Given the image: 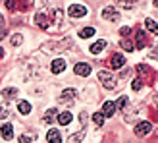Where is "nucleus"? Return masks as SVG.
<instances>
[{"mask_svg": "<svg viewBox=\"0 0 158 143\" xmlns=\"http://www.w3.org/2000/svg\"><path fill=\"white\" fill-rule=\"evenodd\" d=\"M98 79H100V83L104 85L106 89H114V87H116L114 76L110 74V72H106V70H100V72H98Z\"/></svg>", "mask_w": 158, "mask_h": 143, "instance_id": "f257e3e1", "label": "nucleus"}, {"mask_svg": "<svg viewBox=\"0 0 158 143\" xmlns=\"http://www.w3.org/2000/svg\"><path fill=\"white\" fill-rule=\"evenodd\" d=\"M68 14L72 15L73 20H77V18H83V15H87V8H85L83 4H72V6H69V10H68Z\"/></svg>", "mask_w": 158, "mask_h": 143, "instance_id": "f03ea898", "label": "nucleus"}, {"mask_svg": "<svg viewBox=\"0 0 158 143\" xmlns=\"http://www.w3.org/2000/svg\"><path fill=\"white\" fill-rule=\"evenodd\" d=\"M102 18L110 20V21H116V20H120V12H118L114 6H106L104 10H102Z\"/></svg>", "mask_w": 158, "mask_h": 143, "instance_id": "7ed1b4c3", "label": "nucleus"}, {"mask_svg": "<svg viewBox=\"0 0 158 143\" xmlns=\"http://www.w3.org/2000/svg\"><path fill=\"white\" fill-rule=\"evenodd\" d=\"M152 132V124L151 122H139L135 126V133L137 136H147V133Z\"/></svg>", "mask_w": 158, "mask_h": 143, "instance_id": "20e7f679", "label": "nucleus"}, {"mask_svg": "<svg viewBox=\"0 0 158 143\" xmlns=\"http://www.w3.org/2000/svg\"><path fill=\"white\" fill-rule=\"evenodd\" d=\"M35 23L39 27H43V29H46L50 25V21H48V18H46V14L44 12H37V15H35Z\"/></svg>", "mask_w": 158, "mask_h": 143, "instance_id": "39448f33", "label": "nucleus"}, {"mask_svg": "<svg viewBox=\"0 0 158 143\" xmlns=\"http://www.w3.org/2000/svg\"><path fill=\"white\" fill-rule=\"evenodd\" d=\"M73 72H75L77 76H89L91 74V66L85 64V62H79V64L73 66Z\"/></svg>", "mask_w": 158, "mask_h": 143, "instance_id": "423d86ee", "label": "nucleus"}, {"mask_svg": "<svg viewBox=\"0 0 158 143\" xmlns=\"http://www.w3.org/2000/svg\"><path fill=\"white\" fill-rule=\"evenodd\" d=\"M102 112H104V114H102L104 118L114 116V112H116V105H114V102H110V101H106L104 105H102Z\"/></svg>", "mask_w": 158, "mask_h": 143, "instance_id": "0eeeda50", "label": "nucleus"}, {"mask_svg": "<svg viewBox=\"0 0 158 143\" xmlns=\"http://www.w3.org/2000/svg\"><path fill=\"white\" fill-rule=\"evenodd\" d=\"M52 74H62V72L66 70V60H62V58H58V60H54L52 62Z\"/></svg>", "mask_w": 158, "mask_h": 143, "instance_id": "6e6552de", "label": "nucleus"}, {"mask_svg": "<svg viewBox=\"0 0 158 143\" xmlns=\"http://www.w3.org/2000/svg\"><path fill=\"white\" fill-rule=\"evenodd\" d=\"M110 64H112L114 70H120V68H123V64H125V58L122 56V54H114L112 60H110Z\"/></svg>", "mask_w": 158, "mask_h": 143, "instance_id": "1a4fd4ad", "label": "nucleus"}, {"mask_svg": "<svg viewBox=\"0 0 158 143\" xmlns=\"http://www.w3.org/2000/svg\"><path fill=\"white\" fill-rule=\"evenodd\" d=\"M46 141L48 143H62V136L58 130H50L48 133H46Z\"/></svg>", "mask_w": 158, "mask_h": 143, "instance_id": "9d476101", "label": "nucleus"}, {"mask_svg": "<svg viewBox=\"0 0 158 143\" xmlns=\"http://www.w3.org/2000/svg\"><path fill=\"white\" fill-rule=\"evenodd\" d=\"M135 39H137V41H135V45H133V46H135V49H145V45H147V35L143 33V31H137Z\"/></svg>", "mask_w": 158, "mask_h": 143, "instance_id": "9b49d317", "label": "nucleus"}, {"mask_svg": "<svg viewBox=\"0 0 158 143\" xmlns=\"http://www.w3.org/2000/svg\"><path fill=\"white\" fill-rule=\"evenodd\" d=\"M0 132H2V137L6 141H10L14 137V128H12V124H4L2 128H0Z\"/></svg>", "mask_w": 158, "mask_h": 143, "instance_id": "f8f14e48", "label": "nucleus"}, {"mask_svg": "<svg viewBox=\"0 0 158 143\" xmlns=\"http://www.w3.org/2000/svg\"><path fill=\"white\" fill-rule=\"evenodd\" d=\"M104 49H106V41H97V43H94V45L91 46L89 50H91L93 54H100V52L104 50Z\"/></svg>", "mask_w": 158, "mask_h": 143, "instance_id": "ddd939ff", "label": "nucleus"}, {"mask_svg": "<svg viewBox=\"0 0 158 143\" xmlns=\"http://www.w3.org/2000/svg\"><path fill=\"white\" fill-rule=\"evenodd\" d=\"M72 112H62V114H58V124H62V126H68L69 122H72Z\"/></svg>", "mask_w": 158, "mask_h": 143, "instance_id": "4468645a", "label": "nucleus"}, {"mask_svg": "<svg viewBox=\"0 0 158 143\" xmlns=\"http://www.w3.org/2000/svg\"><path fill=\"white\" fill-rule=\"evenodd\" d=\"M145 27H147L148 31H152L154 35H158V23H156L154 20H151V18H148V20H145Z\"/></svg>", "mask_w": 158, "mask_h": 143, "instance_id": "2eb2a0df", "label": "nucleus"}, {"mask_svg": "<svg viewBox=\"0 0 158 143\" xmlns=\"http://www.w3.org/2000/svg\"><path fill=\"white\" fill-rule=\"evenodd\" d=\"M56 116H58L56 108H50V110H46V114H44V122H46V124H52Z\"/></svg>", "mask_w": 158, "mask_h": 143, "instance_id": "dca6fc26", "label": "nucleus"}, {"mask_svg": "<svg viewBox=\"0 0 158 143\" xmlns=\"http://www.w3.org/2000/svg\"><path fill=\"white\" fill-rule=\"evenodd\" d=\"M120 46H122L123 50H127V52L135 50V46H133V43L129 41V39H122V41H120Z\"/></svg>", "mask_w": 158, "mask_h": 143, "instance_id": "f3484780", "label": "nucleus"}, {"mask_svg": "<svg viewBox=\"0 0 158 143\" xmlns=\"http://www.w3.org/2000/svg\"><path fill=\"white\" fill-rule=\"evenodd\" d=\"M93 35H94V27H85V29L79 31V37H81V39H89Z\"/></svg>", "mask_w": 158, "mask_h": 143, "instance_id": "a211bd4d", "label": "nucleus"}, {"mask_svg": "<svg viewBox=\"0 0 158 143\" xmlns=\"http://www.w3.org/2000/svg\"><path fill=\"white\" fill-rule=\"evenodd\" d=\"M15 95H18V89H15V87H8V89L2 91V97H6V99H14Z\"/></svg>", "mask_w": 158, "mask_h": 143, "instance_id": "6ab92c4d", "label": "nucleus"}, {"mask_svg": "<svg viewBox=\"0 0 158 143\" xmlns=\"http://www.w3.org/2000/svg\"><path fill=\"white\" fill-rule=\"evenodd\" d=\"M18 108H19L21 114H29V112H31V105H29L27 101H21L19 105H18Z\"/></svg>", "mask_w": 158, "mask_h": 143, "instance_id": "aec40b11", "label": "nucleus"}, {"mask_svg": "<svg viewBox=\"0 0 158 143\" xmlns=\"http://www.w3.org/2000/svg\"><path fill=\"white\" fill-rule=\"evenodd\" d=\"M75 97V89H64L62 91V101H69V99H73Z\"/></svg>", "mask_w": 158, "mask_h": 143, "instance_id": "412c9836", "label": "nucleus"}, {"mask_svg": "<svg viewBox=\"0 0 158 143\" xmlns=\"http://www.w3.org/2000/svg\"><path fill=\"white\" fill-rule=\"evenodd\" d=\"M83 137H85V130H81L79 133H75V136H72V137L68 139V143H79V141H81Z\"/></svg>", "mask_w": 158, "mask_h": 143, "instance_id": "4be33fe9", "label": "nucleus"}, {"mask_svg": "<svg viewBox=\"0 0 158 143\" xmlns=\"http://www.w3.org/2000/svg\"><path fill=\"white\" fill-rule=\"evenodd\" d=\"M93 122L97 124V126H102V124H104V116H102V112H94V114H93Z\"/></svg>", "mask_w": 158, "mask_h": 143, "instance_id": "5701e85b", "label": "nucleus"}, {"mask_svg": "<svg viewBox=\"0 0 158 143\" xmlns=\"http://www.w3.org/2000/svg\"><path fill=\"white\" fill-rule=\"evenodd\" d=\"M21 43H23V35H21V33H15V35L12 37V45H14V46H19Z\"/></svg>", "mask_w": 158, "mask_h": 143, "instance_id": "b1692460", "label": "nucleus"}, {"mask_svg": "<svg viewBox=\"0 0 158 143\" xmlns=\"http://www.w3.org/2000/svg\"><path fill=\"white\" fill-rule=\"evenodd\" d=\"M114 105H116V110H118V108L122 110V108H123L125 105H127V97H120V99H118V101L114 102Z\"/></svg>", "mask_w": 158, "mask_h": 143, "instance_id": "393cba45", "label": "nucleus"}, {"mask_svg": "<svg viewBox=\"0 0 158 143\" xmlns=\"http://www.w3.org/2000/svg\"><path fill=\"white\" fill-rule=\"evenodd\" d=\"M33 133H29V136H27V133H23V136H19V143H31V141H33Z\"/></svg>", "mask_w": 158, "mask_h": 143, "instance_id": "a878e982", "label": "nucleus"}, {"mask_svg": "<svg viewBox=\"0 0 158 143\" xmlns=\"http://www.w3.org/2000/svg\"><path fill=\"white\" fill-rule=\"evenodd\" d=\"M8 114H10V112H8V108L2 105V106H0V120H4V118H8Z\"/></svg>", "mask_w": 158, "mask_h": 143, "instance_id": "bb28decb", "label": "nucleus"}, {"mask_svg": "<svg viewBox=\"0 0 158 143\" xmlns=\"http://www.w3.org/2000/svg\"><path fill=\"white\" fill-rule=\"evenodd\" d=\"M6 8H8V10H15V4H18V2H12V0H6Z\"/></svg>", "mask_w": 158, "mask_h": 143, "instance_id": "cd10ccee", "label": "nucleus"}, {"mask_svg": "<svg viewBox=\"0 0 158 143\" xmlns=\"http://www.w3.org/2000/svg\"><path fill=\"white\" fill-rule=\"evenodd\" d=\"M141 85H143V83H141V79H135V81L131 83V87H133L135 91H139V89H141Z\"/></svg>", "mask_w": 158, "mask_h": 143, "instance_id": "c85d7f7f", "label": "nucleus"}, {"mask_svg": "<svg viewBox=\"0 0 158 143\" xmlns=\"http://www.w3.org/2000/svg\"><path fill=\"white\" fill-rule=\"evenodd\" d=\"M54 18H56V21L60 23V20H62V10L58 8V10H54Z\"/></svg>", "mask_w": 158, "mask_h": 143, "instance_id": "c756f323", "label": "nucleus"}, {"mask_svg": "<svg viewBox=\"0 0 158 143\" xmlns=\"http://www.w3.org/2000/svg\"><path fill=\"white\" fill-rule=\"evenodd\" d=\"M151 58H156V60H158V45H156L154 49L151 50Z\"/></svg>", "mask_w": 158, "mask_h": 143, "instance_id": "7c9ffc66", "label": "nucleus"}, {"mask_svg": "<svg viewBox=\"0 0 158 143\" xmlns=\"http://www.w3.org/2000/svg\"><path fill=\"white\" fill-rule=\"evenodd\" d=\"M123 8H133V6H135V2H131V0H127V2H120Z\"/></svg>", "mask_w": 158, "mask_h": 143, "instance_id": "2f4dec72", "label": "nucleus"}, {"mask_svg": "<svg viewBox=\"0 0 158 143\" xmlns=\"http://www.w3.org/2000/svg\"><path fill=\"white\" fill-rule=\"evenodd\" d=\"M129 31H131L129 27H122V29H120V33H122V35L125 37V35H127V33H129Z\"/></svg>", "mask_w": 158, "mask_h": 143, "instance_id": "473e14b6", "label": "nucleus"}, {"mask_svg": "<svg viewBox=\"0 0 158 143\" xmlns=\"http://www.w3.org/2000/svg\"><path fill=\"white\" fill-rule=\"evenodd\" d=\"M2 56H4V50H2V49H0V58H2Z\"/></svg>", "mask_w": 158, "mask_h": 143, "instance_id": "72a5a7b5", "label": "nucleus"}, {"mask_svg": "<svg viewBox=\"0 0 158 143\" xmlns=\"http://www.w3.org/2000/svg\"><path fill=\"white\" fill-rule=\"evenodd\" d=\"M152 4H154V6H158V0H154V2H152Z\"/></svg>", "mask_w": 158, "mask_h": 143, "instance_id": "f704fd0d", "label": "nucleus"}, {"mask_svg": "<svg viewBox=\"0 0 158 143\" xmlns=\"http://www.w3.org/2000/svg\"><path fill=\"white\" fill-rule=\"evenodd\" d=\"M0 25H2V15H0Z\"/></svg>", "mask_w": 158, "mask_h": 143, "instance_id": "c9c22d12", "label": "nucleus"}]
</instances>
